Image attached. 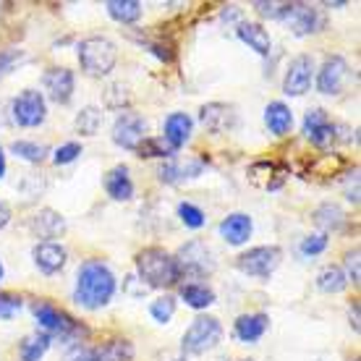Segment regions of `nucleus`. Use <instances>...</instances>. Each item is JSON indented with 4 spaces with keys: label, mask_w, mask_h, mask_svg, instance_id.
Segmentation results:
<instances>
[{
    "label": "nucleus",
    "mask_w": 361,
    "mask_h": 361,
    "mask_svg": "<svg viewBox=\"0 0 361 361\" xmlns=\"http://www.w3.org/2000/svg\"><path fill=\"white\" fill-rule=\"evenodd\" d=\"M18 61H24V53H21V50H0V76L8 73Z\"/></svg>",
    "instance_id": "42"
},
{
    "label": "nucleus",
    "mask_w": 361,
    "mask_h": 361,
    "mask_svg": "<svg viewBox=\"0 0 361 361\" xmlns=\"http://www.w3.org/2000/svg\"><path fill=\"white\" fill-rule=\"evenodd\" d=\"M136 154L139 157H173V149L165 145L163 136H145L142 139V145L136 147Z\"/></svg>",
    "instance_id": "33"
},
{
    "label": "nucleus",
    "mask_w": 361,
    "mask_h": 361,
    "mask_svg": "<svg viewBox=\"0 0 361 361\" xmlns=\"http://www.w3.org/2000/svg\"><path fill=\"white\" fill-rule=\"evenodd\" d=\"M11 118L13 123L24 128H35L39 123H45L47 118V105L42 92L37 90H24L13 102H11Z\"/></svg>",
    "instance_id": "7"
},
{
    "label": "nucleus",
    "mask_w": 361,
    "mask_h": 361,
    "mask_svg": "<svg viewBox=\"0 0 361 361\" xmlns=\"http://www.w3.org/2000/svg\"><path fill=\"white\" fill-rule=\"evenodd\" d=\"M118 280L108 264L90 259L79 267L76 275V288H73V301L84 309H102L116 296Z\"/></svg>",
    "instance_id": "1"
},
{
    "label": "nucleus",
    "mask_w": 361,
    "mask_h": 361,
    "mask_svg": "<svg viewBox=\"0 0 361 361\" xmlns=\"http://www.w3.org/2000/svg\"><path fill=\"white\" fill-rule=\"evenodd\" d=\"M220 341H223V325L215 317H197L180 338V348L189 356H202V353L212 351Z\"/></svg>",
    "instance_id": "4"
},
{
    "label": "nucleus",
    "mask_w": 361,
    "mask_h": 361,
    "mask_svg": "<svg viewBox=\"0 0 361 361\" xmlns=\"http://www.w3.org/2000/svg\"><path fill=\"white\" fill-rule=\"evenodd\" d=\"M63 361H102V359H99L97 348H90V345H73V348H68Z\"/></svg>",
    "instance_id": "40"
},
{
    "label": "nucleus",
    "mask_w": 361,
    "mask_h": 361,
    "mask_svg": "<svg viewBox=\"0 0 361 361\" xmlns=\"http://www.w3.org/2000/svg\"><path fill=\"white\" fill-rule=\"evenodd\" d=\"M252 231H254L252 217L244 215V212H233V215H228L226 220L220 223V235H223L231 246H244L246 241L252 238Z\"/></svg>",
    "instance_id": "18"
},
{
    "label": "nucleus",
    "mask_w": 361,
    "mask_h": 361,
    "mask_svg": "<svg viewBox=\"0 0 361 361\" xmlns=\"http://www.w3.org/2000/svg\"><path fill=\"white\" fill-rule=\"evenodd\" d=\"M345 286H348V278H345L343 267L327 264L325 270H319V275H317V288L325 290V293H341Z\"/></svg>",
    "instance_id": "29"
},
{
    "label": "nucleus",
    "mask_w": 361,
    "mask_h": 361,
    "mask_svg": "<svg viewBox=\"0 0 361 361\" xmlns=\"http://www.w3.org/2000/svg\"><path fill=\"white\" fill-rule=\"evenodd\" d=\"M149 314H152L154 322H160V325H168L176 314V298L173 296H160L154 298L152 304H149Z\"/></svg>",
    "instance_id": "34"
},
{
    "label": "nucleus",
    "mask_w": 361,
    "mask_h": 361,
    "mask_svg": "<svg viewBox=\"0 0 361 361\" xmlns=\"http://www.w3.org/2000/svg\"><path fill=\"white\" fill-rule=\"evenodd\" d=\"M202 168H204V165L199 163V160L180 163V160L171 157V160L160 168V180H165V183H180V180H186V178H197L199 173H202Z\"/></svg>",
    "instance_id": "24"
},
{
    "label": "nucleus",
    "mask_w": 361,
    "mask_h": 361,
    "mask_svg": "<svg viewBox=\"0 0 361 361\" xmlns=\"http://www.w3.org/2000/svg\"><path fill=\"white\" fill-rule=\"evenodd\" d=\"M254 8H257V13H262V16H270V18L283 21L286 11H288V3H264V0H257V3H254Z\"/></svg>",
    "instance_id": "39"
},
{
    "label": "nucleus",
    "mask_w": 361,
    "mask_h": 361,
    "mask_svg": "<svg viewBox=\"0 0 361 361\" xmlns=\"http://www.w3.org/2000/svg\"><path fill=\"white\" fill-rule=\"evenodd\" d=\"M29 228L37 238H58V235L66 233V220L63 215H58L55 209H39L32 220H29Z\"/></svg>",
    "instance_id": "20"
},
{
    "label": "nucleus",
    "mask_w": 361,
    "mask_h": 361,
    "mask_svg": "<svg viewBox=\"0 0 361 361\" xmlns=\"http://www.w3.org/2000/svg\"><path fill=\"white\" fill-rule=\"evenodd\" d=\"M118 47L108 37H87L79 42V63L90 76H108L116 68Z\"/></svg>",
    "instance_id": "3"
},
{
    "label": "nucleus",
    "mask_w": 361,
    "mask_h": 361,
    "mask_svg": "<svg viewBox=\"0 0 361 361\" xmlns=\"http://www.w3.org/2000/svg\"><path fill=\"white\" fill-rule=\"evenodd\" d=\"M11 152L21 157V160H27V163H42L47 154V147L39 145V142H27V139H21V142H13L11 145Z\"/></svg>",
    "instance_id": "32"
},
{
    "label": "nucleus",
    "mask_w": 361,
    "mask_h": 361,
    "mask_svg": "<svg viewBox=\"0 0 361 361\" xmlns=\"http://www.w3.org/2000/svg\"><path fill=\"white\" fill-rule=\"evenodd\" d=\"M264 126L270 128V134H275V136L288 134L290 128H293V113H290L288 105L280 102V99L270 102V105L264 108Z\"/></svg>",
    "instance_id": "23"
},
{
    "label": "nucleus",
    "mask_w": 361,
    "mask_h": 361,
    "mask_svg": "<svg viewBox=\"0 0 361 361\" xmlns=\"http://www.w3.org/2000/svg\"><path fill=\"white\" fill-rule=\"evenodd\" d=\"M345 270H348V275L345 278L353 280V283H359V249H353V252L345 254Z\"/></svg>",
    "instance_id": "43"
},
{
    "label": "nucleus",
    "mask_w": 361,
    "mask_h": 361,
    "mask_svg": "<svg viewBox=\"0 0 361 361\" xmlns=\"http://www.w3.org/2000/svg\"><path fill=\"white\" fill-rule=\"evenodd\" d=\"M351 327L359 333V307H353L351 309Z\"/></svg>",
    "instance_id": "45"
},
{
    "label": "nucleus",
    "mask_w": 361,
    "mask_h": 361,
    "mask_svg": "<svg viewBox=\"0 0 361 361\" xmlns=\"http://www.w3.org/2000/svg\"><path fill=\"white\" fill-rule=\"evenodd\" d=\"M105 8H108V13L116 21H121V24H136L139 18H142V3L139 0H108L105 3Z\"/></svg>",
    "instance_id": "26"
},
{
    "label": "nucleus",
    "mask_w": 361,
    "mask_h": 361,
    "mask_svg": "<svg viewBox=\"0 0 361 361\" xmlns=\"http://www.w3.org/2000/svg\"><path fill=\"white\" fill-rule=\"evenodd\" d=\"M280 259H283V252L280 246H254L249 252H244L235 264L244 275H252V278H270L272 272L278 270Z\"/></svg>",
    "instance_id": "6"
},
{
    "label": "nucleus",
    "mask_w": 361,
    "mask_h": 361,
    "mask_svg": "<svg viewBox=\"0 0 361 361\" xmlns=\"http://www.w3.org/2000/svg\"><path fill=\"white\" fill-rule=\"evenodd\" d=\"M102 361H131L134 359V345L128 341H108L105 345L97 348Z\"/></svg>",
    "instance_id": "31"
},
{
    "label": "nucleus",
    "mask_w": 361,
    "mask_h": 361,
    "mask_svg": "<svg viewBox=\"0 0 361 361\" xmlns=\"http://www.w3.org/2000/svg\"><path fill=\"white\" fill-rule=\"evenodd\" d=\"M6 176V154H3V147H0V178Z\"/></svg>",
    "instance_id": "46"
},
{
    "label": "nucleus",
    "mask_w": 361,
    "mask_h": 361,
    "mask_svg": "<svg viewBox=\"0 0 361 361\" xmlns=\"http://www.w3.org/2000/svg\"><path fill=\"white\" fill-rule=\"evenodd\" d=\"M180 270V278L183 275H191V278H207L209 272H215V257L202 241H189L176 257Z\"/></svg>",
    "instance_id": "8"
},
{
    "label": "nucleus",
    "mask_w": 361,
    "mask_h": 361,
    "mask_svg": "<svg viewBox=\"0 0 361 361\" xmlns=\"http://www.w3.org/2000/svg\"><path fill=\"white\" fill-rule=\"evenodd\" d=\"M102 183H105L108 197L116 199V202H131V199H134V180H131V176H128L126 165L110 168Z\"/></svg>",
    "instance_id": "19"
},
{
    "label": "nucleus",
    "mask_w": 361,
    "mask_h": 361,
    "mask_svg": "<svg viewBox=\"0 0 361 361\" xmlns=\"http://www.w3.org/2000/svg\"><path fill=\"white\" fill-rule=\"evenodd\" d=\"M73 123H76V131L82 136H94L102 126V110L94 108V105H87V108L79 110Z\"/></svg>",
    "instance_id": "30"
},
{
    "label": "nucleus",
    "mask_w": 361,
    "mask_h": 361,
    "mask_svg": "<svg viewBox=\"0 0 361 361\" xmlns=\"http://www.w3.org/2000/svg\"><path fill=\"white\" fill-rule=\"evenodd\" d=\"M314 223L322 231H341L345 223V215L343 209L338 207V204H333V202H325V204H319V207L314 209Z\"/></svg>",
    "instance_id": "28"
},
{
    "label": "nucleus",
    "mask_w": 361,
    "mask_h": 361,
    "mask_svg": "<svg viewBox=\"0 0 361 361\" xmlns=\"http://www.w3.org/2000/svg\"><path fill=\"white\" fill-rule=\"evenodd\" d=\"M335 131H338V126L327 118V113L322 108L309 110L307 118H304V134H307L309 142H312L314 147H319V149L330 147L335 139H338Z\"/></svg>",
    "instance_id": "12"
},
{
    "label": "nucleus",
    "mask_w": 361,
    "mask_h": 361,
    "mask_svg": "<svg viewBox=\"0 0 361 361\" xmlns=\"http://www.w3.org/2000/svg\"><path fill=\"white\" fill-rule=\"evenodd\" d=\"M345 76H348V63L341 55H330L317 73V92L319 94H338L343 90Z\"/></svg>",
    "instance_id": "13"
},
{
    "label": "nucleus",
    "mask_w": 361,
    "mask_h": 361,
    "mask_svg": "<svg viewBox=\"0 0 361 361\" xmlns=\"http://www.w3.org/2000/svg\"><path fill=\"white\" fill-rule=\"evenodd\" d=\"M8 223H11V207L6 202H0V231L8 226Z\"/></svg>",
    "instance_id": "44"
},
{
    "label": "nucleus",
    "mask_w": 361,
    "mask_h": 361,
    "mask_svg": "<svg viewBox=\"0 0 361 361\" xmlns=\"http://www.w3.org/2000/svg\"><path fill=\"white\" fill-rule=\"evenodd\" d=\"M178 217H180V223H183V226L194 228V231L207 223L204 212H202L197 204H191V202H180V204H178Z\"/></svg>",
    "instance_id": "36"
},
{
    "label": "nucleus",
    "mask_w": 361,
    "mask_h": 361,
    "mask_svg": "<svg viewBox=\"0 0 361 361\" xmlns=\"http://www.w3.org/2000/svg\"><path fill=\"white\" fill-rule=\"evenodd\" d=\"M79 154H82V145H79V142H66L63 147H58V149L53 152V163L68 165V163H73Z\"/></svg>",
    "instance_id": "38"
},
{
    "label": "nucleus",
    "mask_w": 361,
    "mask_h": 361,
    "mask_svg": "<svg viewBox=\"0 0 361 361\" xmlns=\"http://www.w3.org/2000/svg\"><path fill=\"white\" fill-rule=\"evenodd\" d=\"M191 134H194V121H191V116H186V113H171V116L165 118L163 139L173 152L180 149V147H186Z\"/></svg>",
    "instance_id": "16"
},
{
    "label": "nucleus",
    "mask_w": 361,
    "mask_h": 361,
    "mask_svg": "<svg viewBox=\"0 0 361 361\" xmlns=\"http://www.w3.org/2000/svg\"><path fill=\"white\" fill-rule=\"evenodd\" d=\"M283 21L290 27V32L296 37H307V35H314L322 29V16H319V11L307 6V3H288V11H286V16Z\"/></svg>",
    "instance_id": "11"
},
{
    "label": "nucleus",
    "mask_w": 361,
    "mask_h": 361,
    "mask_svg": "<svg viewBox=\"0 0 361 361\" xmlns=\"http://www.w3.org/2000/svg\"><path fill=\"white\" fill-rule=\"evenodd\" d=\"M180 298H183L186 307H191V309H207L215 304L217 296L207 283H186V286H180Z\"/></svg>",
    "instance_id": "25"
},
{
    "label": "nucleus",
    "mask_w": 361,
    "mask_h": 361,
    "mask_svg": "<svg viewBox=\"0 0 361 361\" xmlns=\"http://www.w3.org/2000/svg\"><path fill=\"white\" fill-rule=\"evenodd\" d=\"M50 343H53V338L45 333L29 335V338H24V343L18 345V356H21V361H39L47 353Z\"/></svg>",
    "instance_id": "27"
},
{
    "label": "nucleus",
    "mask_w": 361,
    "mask_h": 361,
    "mask_svg": "<svg viewBox=\"0 0 361 361\" xmlns=\"http://www.w3.org/2000/svg\"><path fill=\"white\" fill-rule=\"evenodd\" d=\"M312 76H314V58L312 55H296L290 61L286 79H283V92L288 97H301L307 94L312 87Z\"/></svg>",
    "instance_id": "10"
},
{
    "label": "nucleus",
    "mask_w": 361,
    "mask_h": 361,
    "mask_svg": "<svg viewBox=\"0 0 361 361\" xmlns=\"http://www.w3.org/2000/svg\"><path fill=\"white\" fill-rule=\"evenodd\" d=\"M163 361H189V359H180V356H176V359H163Z\"/></svg>",
    "instance_id": "47"
},
{
    "label": "nucleus",
    "mask_w": 361,
    "mask_h": 361,
    "mask_svg": "<svg viewBox=\"0 0 361 361\" xmlns=\"http://www.w3.org/2000/svg\"><path fill=\"white\" fill-rule=\"evenodd\" d=\"M35 317H37V325L45 330V335H55V338H61L66 343H71V341L84 335V327L73 317H68L66 312H61V309L47 304V301L35 304Z\"/></svg>",
    "instance_id": "5"
},
{
    "label": "nucleus",
    "mask_w": 361,
    "mask_h": 361,
    "mask_svg": "<svg viewBox=\"0 0 361 361\" xmlns=\"http://www.w3.org/2000/svg\"><path fill=\"white\" fill-rule=\"evenodd\" d=\"M267 327H270L267 314H241L235 319L233 333L241 343H257V341L267 333Z\"/></svg>",
    "instance_id": "22"
},
{
    "label": "nucleus",
    "mask_w": 361,
    "mask_h": 361,
    "mask_svg": "<svg viewBox=\"0 0 361 361\" xmlns=\"http://www.w3.org/2000/svg\"><path fill=\"white\" fill-rule=\"evenodd\" d=\"M301 254L304 257H317V254H322L327 249V233H312L307 235L304 241H301Z\"/></svg>",
    "instance_id": "37"
},
{
    "label": "nucleus",
    "mask_w": 361,
    "mask_h": 361,
    "mask_svg": "<svg viewBox=\"0 0 361 361\" xmlns=\"http://www.w3.org/2000/svg\"><path fill=\"white\" fill-rule=\"evenodd\" d=\"M21 309V298L16 293H0V319H11Z\"/></svg>",
    "instance_id": "41"
},
{
    "label": "nucleus",
    "mask_w": 361,
    "mask_h": 361,
    "mask_svg": "<svg viewBox=\"0 0 361 361\" xmlns=\"http://www.w3.org/2000/svg\"><path fill=\"white\" fill-rule=\"evenodd\" d=\"M147 136V121L139 113H121L118 121L113 123V142L123 149L136 152V147L142 145Z\"/></svg>",
    "instance_id": "9"
},
{
    "label": "nucleus",
    "mask_w": 361,
    "mask_h": 361,
    "mask_svg": "<svg viewBox=\"0 0 361 361\" xmlns=\"http://www.w3.org/2000/svg\"><path fill=\"white\" fill-rule=\"evenodd\" d=\"M136 270H139L142 283L147 280V288H168L180 280L176 257L160 246H149V249L136 254Z\"/></svg>",
    "instance_id": "2"
},
{
    "label": "nucleus",
    "mask_w": 361,
    "mask_h": 361,
    "mask_svg": "<svg viewBox=\"0 0 361 361\" xmlns=\"http://www.w3.org/2000/svg\"><path fill=\"white\" fill-rule=\"evenodd\" d=\"M128 102H131V94H128V87L126 84H110L108 90H105V105L110 110H123L128 108Z\"/></svg>",
    "instance_id": "35"
},
{
    "label": "nucleus",
    "mask_w": 361,
    "mask_h": 361,
    "mask_svg": "<svg viewBox=\"0 0 361 361\" xmlns=\"http://www.w3.org/2000/svg\"><path fill=\"white\" fill-rule=\"evenodd\" d=\"M235 32H238V39H241V42H246V45L252 47L257 55H270L272 39H270V32H267L262 24H254V21H241Z\"/></svg>",
    "instance_id": "21"
},
{
    "label": "nucleus",
    "mask_w": 361,
    "mask_h": 361,
    "mask_svg": "<svg viewBox=\"0 0 361 361\" xmlns=\"http://www.w3.org/2000/svg\"><path fill=\"white\" fill-rule=\"evenodd\" d=\"M42 84H45L47 97L58 102V105H68L73 97V87H76V79H73V71L68 68H47L45 76H42Z\"/></svg>",
    "instance_id": "15"
},
{
    "label": "nucleus",
    "mask_w": 361,
    "mask_h": 361,
    "mask_svg": "<svg viewBox=\"0 0 361 361\" xmlns=\"http://www.w3.org/2000/svg\"><path fill=\"white\" fill-rule=\"evenodd\" d=\"M32 257H35V264L39 267V272L45 275H55L66 267V249L55 241H39V244L32 249Z\"/></svg>",
    "instance_id": "17"
},
{
    "label": "nucleus",
    "mask_w": 361,
    "mask_h": 361,
    "mask_svg": "<svg viewBox=\"0 0 361 361\" xmlns=\"http://www.w3.org/2000/svg\"><path fill=\"white\" fill-rule=\"evenodd\" d=\"M3 275H6V270H3V262H0V280H3Z\"/></svg>",
    "instance_id": "48"
},
{
    "label": "nucleus",
    "mask_w": 361,
    "mask_h": 361,
    "mask_svg": "<svg viewBox=\"0 0 361 361\" xmlns=\"http://www.w3.org/2000/svg\"><path fill=\"white\" fill-rule=\"evenodd\" d=\"M199 121L204 123L207 131L212 134H226L231 128H235L238 123V116H235L233 105H226V102H209L199 110Z\"/></svg>",
    "instance_id": "14"
}]
</instances>
